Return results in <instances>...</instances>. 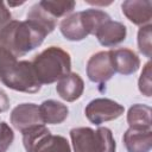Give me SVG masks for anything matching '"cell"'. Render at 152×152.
Segmentation results:
<instances>
[{
  "mask_svg": "<svg viewBox=\"0 0 152 152\" xmlns=\"http://www.w3.org/2000/svg\"><path fill=\"white\" fill-rule=\"evenodd\" d=\"M124 113V107L109 99H95L86 108L88 120L95 125L110 121L119 118Z\"/></svg>",
  "mask_w": 152,
  "mask_h": 152,
  "instance_id": "6",
  "label": "cell"
},
{
  "mask_svg": "<svg viewBox=\"0 0 152 152\" xmlns=\"http://www.w3.org/2000/svg\"><path fill=\"white\" fill-rule=\"evenodd\" d=\"M0 81L8 88L23 93H37L39 83L32 63L18 61L11 52L0 46Z\"/></svg>",
  "mask_w": 152,
  "mask_h": 152,
  "instance_id": "2",
  "label": "cell"
},
{
  "mask_svg": "<svg viewBox=\"0 0 152 152\" xmlns=\"http://www.w3.org/2000/svg\"><path fill=\"white\" fill-rule=\"evenodd\" d=\"M83 89V80L77 74H68L66 76L59 80L56 87V90L59 94V96L68 102L77 100L82 95Z\"/></svg>",
  "mask_w": 152,
  "mask_h": 152,
  "instance_id": "13",
  "label": "cell"
},
{
  "mask_svg": "<svg viewBox=\"0 0 152 152\" xmlns=\"http://www.w3.org/2000/svg\"><path fill=\"white\" fill-rule=\"evenodd\" d=\"M49 133L50 131L44 125H34L23 131V142L26 152H31L34 145Z\"/></svg>",
  "mask_w": 152,
  "mask_h": 152,
  "instance_id": "18",
  "label": "cell"
},
{
  "mask_svg": "<svg viewBox=\"0 0 152 152\" xmlns=\"http://www.w3.org/2000/svg\"><path fill=\"white\" fill-rule=\"evenodd\" d=\"M95 36L97 37L100 44H102L103 46H114L125 39L126 26L121 23L109 19L97 28Z\"/></svg>",
  "mask_w": 152,
  "mask_h": 152,
  "instance_id": "11",
  "label": "cell"
},
{
  "mask_svg": "<svg viewBox=\"0 0 152 152\" xmlns=\"http://www.w3.org/2000/svg\"><path fill=\"white\" fill-rule=\"evenodd\" d=\"M109 19L103 11L90 8L65 18L61 23V32L69 40H82L88 34H95L97 28Z\"/></svg>",
  "mask_w": 152,
  "mask_h": 152,
  "instance_id": "4",
  "label": "cell"
},
{
  "mask_svg": "<svg viewBox=\"0 0 152 152\" xmlns=\"http://www.w3.org/2000/svg\"><path fill=\"white\" fill-rule=\"evenodd\" d=\"M151 108L144 104H135L129 108L127 122L133 129H151Z\"/></svg>",
  "mask_w": 152,
  "mask_h": 152,
  "instance_id": "16",
  "label": "cell"
},
{
  "mask_svg": "<svg viewBox=\"0 0 152 152\" xmlns=\"http://www.w3.org/2000/svg\"><path fill=\"white\" fill-rule=\"evenodd\" d=\"M14 134L6 122H0V152H6L13 142Z\"/></svg>",
  "mask_w": 152,
  "mask_h": 152,
  "instance_id": "21",
  "label": "cell"
},
{
  "mask_svg": "<svg viewBox=\"0 0 152 152\" xmlns=\"http://www.w3.org/2000/svg\"><path fill=\"white\" fill-rule=\"evenodd\" d=\"M31 152H71V148L64 137L49 133L34 145Z\"/></svg>",
  "mask_w": 152,
  "mask_h": 152,
  "instance_id": "15",
  "label": "cell"
},
{
  "mask_svg": "<svg viewBox=\"0 0 152 152\" xmlns=\"http://www.w3.org/2000/svg\"><path fill=\"white\" fill-rule=\"evenodd\" d=\"M124 144L128 152H148L152 146L151 129L129 128L124 134Z\"/></svg>",
  "mask_w": 152,
  "mask_h": 152,
  "instance_id": "12",
  "label": "cell"
},
{
  "mask_svg": "<svg viewBox=\"0 0 152 152\" xmlns=\"http://www.w3.org/2000/svg\"><path fill=\"white\" fill-rule=\"evenodd\" d=\"M46 34L49 32L32 20H12L0 30V46L18 58L39 46Z\"/></svg>",
  "mask_w": 152,
  "mask_h": 152,
  "instance_id": "1",
  "label": "cell"
},
{
  "mask_svg": "<svg viewBox=\"0 0 152 152\" xmlns=\"http://www.w3.org/2000/svg\"><path fill=\"white\" fill-rule=\"evenodd\" d=\"M27 19L32 20L34 23H37L38 25H40L43 28H45L49 33L53 31L55 26H56V19H53L52 17H50L42 7L39 4H36L30 12L27 13Z\"/></svg>",
  "mask_w": 152,
  "mask_h": 152,
  "instance_id": "19",
  "label": "cell"
},
{
  "mask_svg": "<svg viewBox=\"0 0 152 152\" xmlns=\"http://www.w3.org/2000/svg\"><path fill=\"white\" fill-rule=\"evenodd\" d=\"M40 7L53 19H57L59 17H63L68 13H70L75 7V1H40L38 2Z\"/></svg>",
  "mask_w": 152,
  "mask_h": 152,
  "instance_id": "17",
  "label": "cell"
},
{
  "mask_svg": "<svg viewBox=\"0 0 152 152\" xmlns=\"http://www.w3.org/2000/svg\"><path fill=\"white\" fill-rule=\"evenodd\" d=\"M75 152H115V141L110 129L100 127H78L70 131Z\"/></svg>",
  "mask_w": 152,
  "mask_h": 152,
  "instance_id": "5",
  "label": "cell"
},
{
  "mask_svg": "<svg viewBox=\"0 0 152 152\" xmlns=\"http://www.w3.org/2000/svg\"><path fill=\"white\" fill-rule=\"evenodd\" d=\"M109 55L115 72H120L122 75H131L139 69L140 61L138 56L129 49L110 50Z\"/></svg>",
  "mask_w": 152,
  "mask_h": 152,
  "instance_id": "9",
  "label": "cell"
},
{
  "mask_svg": "<svg viewBox=\"0 0 152 152\" xmlns=\"http://www.w3.org/2000/svg\"><path fill=\"white\" fill-rule=\"evenodd\" d=\"M39 112L43 124H61L68 116V107L53 100L44 101L39 106Z\"/></svg>",
  "mask_w": 152,
  "mask_h": 152,
  "instance_id": "14",
  "label": "cell"
},
{
  "mask_svg": "<svg viewBox=\"0 0 152 152\" xmlns=\"http://www.w3.org/2000/svg\"><path fill=\"white\" fill-rule=\"evenodd\" d=\"M122 13L137 25H144L150 23L152 18V2L151 1H125L121 5Z\"/></svg>",
  "mask_w": 152,
  "mask_h": 152,
  "instance_id": "10",
  "label": "cell"
},
{
  "mask_svg": "<svg viewBox=\"0 0 152 152\" xmlns=\"http://www.w3.org/2000/svg\"><path fill=\"white\" fill-rule=\"evenodd\" d=\"M11 122L19 131H25L26 128L42 125V116L39 112V107L33 103H23L15 107L11 114Z\"/></svg>",
  "mask_w": 152,
  "mask_h": 152,
  "instance_id": "8",
  "label": "cell"
},
{
  "mask_svg": "<svg viewBox=\"0 0 152 152\" xmlns=\"http://www.w3.org/2000/svg\"><path fill=\"white\" fill-rule=\"evenodd\" d=\"M40 84H50L70 74L71 61L68 52L57 46L42 51L31 62Z\"/></svg>",
  "mask_w": 152,
  "mask_h": 152,
  "instance_id": "3",
  "label": "cell"
},
{
  "mask_svg": "<svg viewBox=\"0 0 152 152\" xmlns=\"http://www.w3.org/2000/svg\"><path fill=\"white\" fill-rule=\"evenodd\" d=\"M115 74L109 51H101L90 57L87 64V75L90 81L96 83H104Z\"/></svg>",
  "mask_w": 152,
  "mask_h": 152,
  "instance_id": "7",
  "label": "cell"
},
{
  "mask_svg": "<svg viewBox=\"0 0 152 152\" xmlns=\"http://www.w3.org/2000/svg\"><path fill=\"white\" fill-rule=\"evenodd\" d=\"M8 106H10V101L6 96V94L0 89V113L7 110Z\"/></svg>",
  "mask_w": 152,
  "mask_h": 152,
  "instance_id": "24",
  "label": "cell"
},
{
  "mask_svg": "<svg viewBox=\"0 0 152 152\" xmlns=\"http://www.w3.org/2000/svg\"><path fill=\"white\" fill-rule=\"evenodd\" d=\"M10 19H11V13H10V11L5 7L4 2L0 1V30H1L5 25L8 24Z\"/></svg>",
  "mask_w": 152,
  "mask_h": 152,
  "instance_id": "23",
  "label": "cell"
},
{
  "mask_svg": "<svg viewBox=\"0 0 152 152\" xmlns=\"http://www.w3.org/2000/svg\"><path fill=\"white\" fill-rule=\"evenodd\" d=\"M150 66L151 64L148 62L145 65V69L141 72V77L139 80V89L146 96H151V68Z\"/></svg>",
  "mask_w": 152,
  "mask_h": 152,
  "instance_id": "22",
  "label": "cell"
},
{
  "mask_svg": "<svg viewBox=\"0 0 152 152\" xmlns=\"http://www.w3.org/2000/svg\"><path fill=\"white\" fill-rule=\"evenodd\" d=\"M138 45L139 50L146 56H151V25L144 26L139 30L138 33Z\"/></svg>",
  "mask_w": 152,
  "mask_h": 152,
  "instance_id": "20",
  "label": "cell"
}]
</instances>
